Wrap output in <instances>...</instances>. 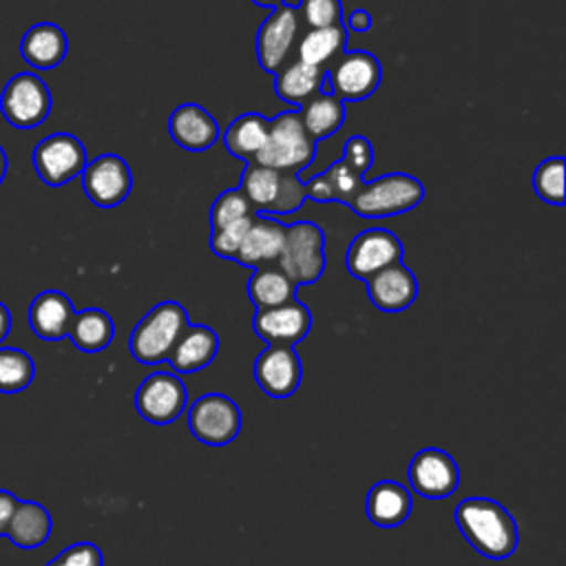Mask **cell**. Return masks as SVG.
I'll return each instance as SVG.
<instances>
[{
    "label": "cell",
    "mask_w": 566,
    "mask_h": 566,
    "mask_svg": "<svg viewBox=\"0 0 566 566\" xmlns=\"http://www.w3.org/2000/svg\"><path fill=\"white\" fill-rule=\"evenodd\" d=\"M276 265L294 285L318 281L325 272V232L312 221L285 226Z\"/></svg>",
    "instance_id": "5b68a950"
},
{
    "label": "cell",
    "mask_w": 566,
    "mask_h": 566,
    "mask_svg": "<svg viewBox=\"0 0 566 566\" xmlns=\"http://www.w3.org/2000/svg\"><path fill=\"white\" fill-rule=\"evenodd\" d=\"M345 42H347V31L343 22L325 29H312L298 42V60L310 66L323 69L332 57L345 51Z\"/></svg>",
    "instance_id": "4dcf8cb0"
},
{
    "label": "cell",
    "mask_w": 566,
    "mask_h": 566,
    "mask_svg": "<svg viewBox=\"0 0 566 566\" xmlns=\"http://www.w3.org/2000/svg\"><path fill=\"white\" fill-rule=\"evenodd\" d=\"M35 363L18 347H0V391L15 394L33 382Z\"/></svg>",
    "instance_id": "d6a6232c"
},
{
    "label": "cell",
    "mask_w": 566,
    "mask_h": 566,
    "mask_svg": "<svg viewBox=\"0 0 566 566\" xmlns=\"http://www.w3.org/2000/svg\"><path fill=\"white\" fill-rule=\"evenodd\" d=\"M298 18L296 7L283 2L261 22L256 31V60L263 71L276 73L283 66L298 33Z\"/></svg>",
    "instance_id": "5bb4252c"
},
{
    "label": "cell",
    "mask_w": 566,
    "mask_h": 566,
    "mask_svg": "<svg viewBox=\"0 0 566 566\" xmlns=\"http://www.w3.org/2000/svg\"><path fill=\"white\" fill-rule=\"evenodd\" d=\"M219 352V336L208 325H188L175 343L168 360L177 374H192L208 367Z\"/></svg>",
    "instance_id": "44dd1931"
},
{
    "label": "cell",
    "mask_w": 566,
    "mask_h": 566,
    "mask_svg": "<svg viewBox=\"0 0 566 566\" xmlns=\"http://www.w3.org/2000/svg\"><path fill=\"white\" fill-rule=\"evenodd\" d=\"M380 77L382 69L374 53L363 49L347 51L340 53V57L329 71H325L321 93H332L343 102H358L369 97L378 88Z\"/></svg>",
    "instance_id": "8992f818"
},
{
    "label": "cell",
    "mask_w": 566,
    "mask_h": 566,
    "mask_svg": "<svg viewBox=\"0 0 566 566\" xmlns=\"http://www.w3.org/2000/svg\"><path fill=\"white\" fill-rule=\"evenodd\" d=\"M188 391L179 376L170 371H155L142 380L135 391V409L153 424H168L184 413Z\"/></svg>",
    "instance_id": "30bf717a"
},
{
    "label": "cell",
    "mask_w": 566,
    "mask_h": 566,
    "mask_svg": "<svg viewBox=\"0 0 566 566\" xmlns=\"http://www.w3.org/2000/svg\"><path fill=\"white\" fill-rule=\"evenodd\" d=\"M268 135V119L259 113H243L223 133V144L228 153H232L239 159L250 161L259 148L263 146Z\"/></svg>",
    "instance_id": "f1b7e54d"
},
{
    "label": "cell",
    "mask_w": 566,
    "mask_h": 566,
    "mask_svg": "<svg viewBox=\"0 0 566 566\" xmlns=\"http://www.w3.org/2000/svg\"><path fill=\"white\" fill-rule=\"evenodd\" d=\"M305 199H307L305 181L298 175H283L281 172V184H279L276 199L272 201V206L265 214H292L305 203Z\"/></svg>",
    "instance_id": "d590c367"
},
{
    "label": "cell",
    "mask_w": 566,
    "mask_h": 566,
    "mask_svg": "<svg viewBox=\"0 0 566 566\" xmlns=\"http://www.w3.org/2000/svg\"><path fill=\"white\" fill-rule=\"evenodd\" d=\"M345 31H354V33H367L371 29V13L367 9H354L345 22H343Z\"/></svg>",
    "instance_id": "60d3db41"
},
{
    "label": "cell",
    "mask_w": 566,
    "mask_h": 566,
    "mask_svg": "<svg viewBox=\"0 0 566 566\" xmlns=\"http://www.w3.org/2000/svg\"><path fill=\"white\" fill-rule=\"evenodd\" d=\"M424 197V186L407 172H389L371 181H363L347 203L356 214L367 219L394 217L413 210Z\"/></svg>",
    "instance_id": "277c9868"
},
{
    "label": "cell",
    "mask_w": 566,
    "mask_h": 566,
    "mask_svg": "<svg viewBox=\"0 0 566 566\" xmlns=\"http://www.w3.org/2000/svg\"><path fill=\"white\" fill-rule=\"evenodd\" d=\"M323 75H325L323 69H316L296 60L294 64L279 69L274 73V91L283 102L292 106H301L307 102V97H312L318 91Z\"/></svg>",
    "instance_id": "4316f807"
},
{
    "label": "cell",
    "mask_w": 566,
    "mask_h": 566,
    "mask_svg": "<svg viewBox=\"0 0 566 566\" xmlns=\"http://www.w3.org/2000/svg\"><path fill=\"white\" fill-rule=\"evenodd\" d=\"M190 433L210 447H223L239 436L241 411L223 394H203L188 409Z\"/></svg>",
    "instance_id": "52a82bcc"
},
{
    "label": "cell",
    "mask_w": 566,
    "mask_h": 566,
    "mask_svg": "<svg viewBox=\"0 0 566 566\" xmlns=\"http://www.w3.org/2000/svg\"><path fill=\"white\" fill-rule=\"evenodd\" d=\"M365 513L376 526H400L411 513V493L396 480H380L367 491Z\"/></svg>",
    "instance_id": "7402d4cb"
},
{
    "label": "cell",
    "mask_w": 566,
    "mask_h": 566,
    "mask_svg": "<svg viewBox=\"0 0 566 566\" xmlns=\"http://www.w3.org/2000/svg\"><path fill=\"white\" fill-rule=\"evenodd\" d=\"M9 332H11V312H9V307L0 301V343L9 336Z\"/></svg>",
    "instance_id": "7bdbcfd3"
},
{
    "label": "cell",
    "mask_w": 566,
    "mask_h": 566,
    "mask_svg": "<svg viewBox=\"0 0 566 566\" xmlns=\"http://www.w3.org/2000/svg\"><path fill=\"white\" fill-rule=\"evenodd\" d=\"M343 161L349 168H354L358 175H365L371 168V164H374V148H371L369 139L363 137V135H352L345 142Z\"/></svg>",
    "instance_id": "ab89813d"
},
{
    "label": "cell",
    "mask_w": 566,
    "mask_h": 566,
    "mask_svg": "<svg viewBox=\"0 0 566 566\" xmlns=\"http://www.w3.org/2000/svg\"><path fill=\"white\" fill-rule=\"evenodd\" d=\"M168 130L177 146L192 153L208 150L219 139V122L195 102L181 104L170 113Z\"/></svg>",
    "instance_id": "ac0fdd59"
},
{
    "label": "cell",
    "mask_w": 566,
    "mask_h": 566,
    "mask_svg": "<svg viewBox=\"0 0 566 566\" xmlns=\"http://www.w3.org/2000/svg\"><path fill=\"white\" fill-rule=\"evenodd\" d=\"M15 504H18V497L11 491L0 489V537L7 533V524H9L11 515H13Z\"/></svg>",
    "instance_id": "b9f144b4"
},
{
    "label": "cell",
    "mask_w": 566,
    "mask_h": 566,
    "mask_svg": "<svg viewBox=\"0 0 566 566\" xmlns=\"http://www.w3.org/2000/svg\"><path fill=\"white\" fill-rule=\"evenodd\" d=\"M301 119L305 130L312 135L314 142L329 137L336 133L345 122V102L332 93H318L310 102L303 104Z\"/></svg>",
    "instance_id": "83f0119b"
},
{
    "label": "cell",
    "mask_w": 566,
    "mask_h": 566,
    "mask_svg": "<svg viewBox=\"0 0 566 566\" xmlns=\"http://www.w3.org/2000/svg\"><path fill=\"white\" fill-rule=\"evenodd\" d=\"M254 214L243 217L239 221H232V223H228L223 228L212 230L210 232V248H212V252L217 256H221V259H234V254H237V250H239V245H241V241H243V237H245Z\"/></svg>",
    "instance_id": "8d00e7d4"
},
{
    "label": "cell",
    "mask_w": 566,
    "mask_h": 566,
    "mask_svg": "<svg viewBox=\"0 0 566 566\" xmlns=\"http://www.w3.org/2000/svg\"><path fill=\"white\" fill-rule=\"evenodd\" d=\"M279 184H281V170L261 166V164L250 159V161H245V170L241 175V186L239 188L248 197L254 212L265 214L270 210L272 201L276 199Z\"/></svg>",
    "instance_id": "1f68e13d"
},
{
    "label": "cell",
    "mask_w": 566,
    "mask_h": 566,
    "mask_svg": "<svg viewBox=\"0 0 566 566\" xmlns=\"http://www.w3.org/2000/svg\"><path fill=\"white\" fill-rule=\"evenodd\" d=\"M254 378L270 398H290L303 378V365L294 345L265 347L254 360Z\"/></svg>",
    "instance_id": "9a60e30c"
},
{
    "label": "cell",
    "mask_w": 566,
    "mask_h": 566,
    "mask_svg": "<svg viewBox=\"0 0 566 566\" xmlns=\"http://www.w3.org/2000/svg\"><path fill=\"white\" fill-rule=\"evenodd\" d=\"M296 294V285L279 268H254L248 281V296L256 310L287 303Z\"/></svg>",
    "instance_id": "f546056e"
},
{
    "label": "cell",
    "mask_w": 566,
    "mask_h": 566,
    "mask_svg": "<svg viewBox=\"0 0 566 566\" xmlns=\"http://www.w3.org/2000/svg\"><path fill=\"white\" fill-rule=\"evenodd\" d=\"M75 307L60 290L40 292L29 307V325L42 340H60L69 336Z\"/></svg>",
    "instance_id": "ffe728a7"
},
{
    "label": "cell",
    "mask_w": 566,
    "mask_h": 566,
    "mask_svg": "<svg viewBox=\"0 0 566 566\" xmlns=\"http://www.w3.org/2000/svg\"><path fill=\"white\" fill-rule=\"evenodd\" d=\"M367 283V296L380 312H402L418 296L416 274L402 265V261L391 263L374 272Z\"/></svg>",
    "instance_id": "e0dca14e"
},
{
    "label": "cell",
    "mask_w": 566,
    "mask_h": 566,
    "mask_svg": "<svg viewBox=\"0 0 566 566\" xmlns=\"http://www.w3.org/2000/svg\"><path fill=\"white\" fill-rule=\"evenodd\" d=\"M250 214H254V208L250 206V201L241 192V188L223 190L210 208V228L217 230V228H223V226L239 221L243 217H250Z\"/></svg>",
    "instance_id": "e575fe53"
},
{
    "label": "cell",
    "mask_w": 566,
    "mask_h": 566,
    "mask_svg": "<svg viewBox=\"0 0 566 566\" xmlns=\"http://www.w3.org/2000/svg\"><path fill=\"white\" fill-rule=\"evenodd\" d=\"M285 237V226L270 214L256 212L234 254V261L245 268H261L276 261Z\"/></svg>",
    "instance_id": "d6986e66"
},
{
    "label": "cell",
    "mask_w": 566,
    "mask_h": 566,
    "mask_svg": "<svg viewBox=\"0 0 566 566\" xmlns=\"http://www.w3.org/2000/svg\"><path fill=\"white\" fill-rule=\"evenodd\" d=\"M188 314L177 301L157 303L133 329L130 354L142 365H159L168 360L175 343L188 327Z\"/></svg>",
    "instance_id": "3957f363"
},
{
    "label": "cell",
    "mask_w": 566,
    "mask_h": 566,
    "mask_svg": "<svg viewBox=\"0 0 566 566\" xmlns=\"http://www.w3.org/2000/svg\"><path fill=\"white\" fill-rule=\"evenodd\" d=\"M69 51L66 33L53 22L33 24L20 42V55L33 69H53L57 66Z\"/></svg>",
    "instance_id": "603a6c76"
},
{
    "label": "cell",
    "mask_w": 566,
    "mask_h": 566,
    "mask_svg": "<svg viewBox=\"0 0 566 566\" xmlns=\"http://www.w3.org/2000/svg\"><path fill=\"white\" fill-rule=\"evenodd\" d=\"M86 150L71 133H53L33 150V168L46 186H64L80 177L86 166Z\"/></svg>",
    "instance_id": "9c48e42d"
},
{
    "label": "cell",
    "mask_w": 566,
    "mask_h": 566,
    "mask_svg": "<svg viewBox=\"0 0 566 566\" xmlns=\"http://www.w3.org/2000/svg\"><path fill=\"white\" fill-rule=\"evenodd\" d=\"M51 528H53L51 513L40 502L18 500L4 535L18 548H38L49 539Z\"/></svg>",
    "instance_id": "cb8c5ba5"
},
{
    "label": "cell",
    "mask_w": 566,
    "mask_h": 566,
    "mask_svg": "<svg viewBox=\"0 0 566 566\" xmlns=\"http://www.w3.org/2000/svg\"><path fill=\"white\" fill-rule=\"evenodd\" d=\"M533 188L542 201L564 206V157L544 159L533 172Z\"/></svg>",
    "instance_id": "836d02e7"
},
{
    "label": "cell",
    "mask_w": 566,
    "mask_h": 566,
    "mask_svg": "<svg viewBox=\"0 0 566 566\" xmlns=\"http://www.w3.org/2000/svg\"><path fill=\"white\" fill-rule=\"evenodd\" d=\"M44 566H104V557L93 542H77L66 546Z\"/></svg>",
    "instance_id": "f35d334b"
},
{
    "label": "cell",
    "mask_w": 566,
    "mask_h": 566,
    "mask_svg": "<svg viewBox=\"0 0 566 566\" xmlns=\"http://www.w3.org/2000/svg\"><path fill=\"white\" fill-rule=\"evenodd\" d=\"M252 327L256 336L268 345H296L307 336L312 327V314L305 303L292 298L274 307L256 310Z\"/></svg>",
    "instance_id": "2e32d148"
},
{
    "label": "cell",
    "mask_w": 566,
    "mask_h": 566,
    "mask_svg": "<svg viewBox=\"0 0 566 566\" xmlns=\"http://www.w3.org/2000/svg\"><path fill=\"white\" fill-rule=\"evenodd\" d=\"M316 155V142L305 130L301 113L287 111L268 119V135L252 161L274 170H303Z\"/></svg>",
    "instance_id": "7a4b0ae2"
},
{
    "label": "cell",
    "mask_w": 566,
    "mask_h": 566,
    "mask_svg": "<svg viewBox=\"0 0 566 566\" xmlns=\"http://www.w3.org/2000/svg\"><path fill=\"white\" fill-rule=\"evenodd\" d=\"M113 336H115V325L104 310L86 307L82 312H75L69 329V338L77 349L88 354L102 352L111 345Z\"/></svg>",
    "instance_id": "484cf974"
},
{
    "label": "cell",
    "mask_w": 566,
    "mask_h": 566,
    "mask_svg": "<svg viewBox=\"0 0 566 566\" xmlns=\"http://www.w3.org/2000/svg\"><path fill=\"white\" fill-rule=\"evenodd\" d=\"M4 175H7V155H4V150H2V146H0V184H2Z\"/></svg>",
    "instance_id": "f6af8a7d"
},
{
    "label": "cell",
    "mask_w": 566,
    "mask_h": 566,
    "mask_svg": "<svg viewBox=\"0 0 566 566\" xmlns=\"http://www.w3.org/2000/svg\"><path fill=\"white\" fill-rule=\"evenodd\" d=\"M453 520L464 539L486 559H506L517 548V524L495 500L467 497L455 506Z\"/></svg>",
    "instance_id": "6da1fadb"
},
{
    "label": "cell",
    "mask_w": 566,
    "mask_h": 566,
    "mask_svg": "<svg viewBox=\"0 0 566 566\" xmlns=\"http://www.w3.org/2000/svg\"><path fill=\"white\" fill-rule=\"evenodd\" d=\"M398 261H402V243L387 228L363 230L352 239L345 254V265L349 274L363 281Z\"/></svg>",
    "instance_id": "7c38bea8"
},
{
    "label": "cell",
    "mask_w": 566,
    "mask_h": 566,
    "mask_svg": "<svg viewBox=\"0 0 566 566\" xmlns=\"http://www.w3.org/2000/svg\"><path fill=\"white\" fill-rule=\"evenodd\" d=\"M254 4H259V7H270V9H274V7H279V4H283L285 0H252Z\"/></svg>",
    "instance_id": "ee69618b"
},
{
    "label": "cell",
    "mask_w": 566,
    "mask_h": 566,
    "mask_svg": "<svg viewBox=\"0 0 566 566\" xmlns=\"http://www.w3.org/2000/svg\"><path fill=\"white\" fill-rule=\"evenodd\" d=\"M0 111L15 128H35L51 113V93L35 73L13 75L0 95Z\"/></svg>",
    "instance_id": "ba28073f"
},
{
    "label": "cell",
    "mask_w": 566,
    "mask_h": 566,
    "mask_svg": "<svg viewBox=\"0 0 566 566\" xmlns=\"http://www.w3.org/2000/svg\"><path fill=\"white\" fill-rule=\"evenodd\" d=\"M296 11L312 29H325L343 22L340 0H301Z\"/></svg>",
    "instance_id": "74e56055"
},
{
    "label": "cell",
    "mask_w": 566,
    "mask_h": 566,
    "mask_svg": "<svg viewBox=\"0 0 566 566\" xmlns=\"http://www.w3.org/2000/svg\"><path fill=\"white\" fill-rule=\"evenodd\" d=\"M409 484L422 497L442 500L455 493L460 484V469L447 451L427 447L409 462Z\"/></svg>",
    "instance_id": "4fadbf2b"
},
{
    "label": "cell",
    "mask_w": 566,
    "mask_h": 566,
    "mask_svg": "<svg viewBox=\"0 0 566 566\" xmlns=\"http://www.w3.org/2000/svg\"><path fill=\"white\" fill-rule=\"evenodd\" d=\"M80 177L86 197L99 208L119 206L133 188V175L128 164L113 153L86 161Z\"/></svg>",
    "instance_id": "8fae6325"
},
{
    "label": "cell",
    "mask_w": 566,
    "mask_h": 566,
    "mask_svg": "<svg viewBox=\"0 0 566 566\" xmlns=\"http://www.w3.org/2000/svg\"><path fill=\"white\" fill-rule=\"evenodd\" d=\"M363 175H358L343 159H338L329 164L321 175L305 181V192L307 199L314 201H340L347 206L363 186Z\"/></svg>",
    "instance_id": "d4e9b609"
}]
</instances>
